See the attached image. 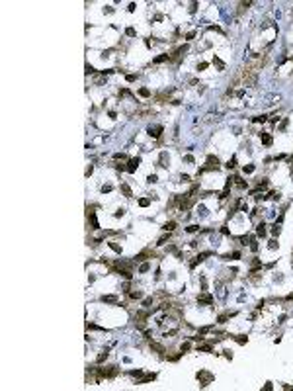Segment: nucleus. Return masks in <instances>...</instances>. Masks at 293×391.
<instances>
[{"instance_id": "c85d7f7f", "label": "nucleus", "mask_w": 293, "mask_h": 391, "mask_svg": "<svg viewBox=\"0 0 293 391\" xmlns=\"http://www.w3.org/2000/svg\"><path fill=\"white\" fill-rule=\"evenodd\" d=\"M125 33H127L129 37H135V35H137V32H135L133 28H127V30H125Z\"/></svg>"}, {"instance_id": "dca6fc26", "label": "nucleus", "mask_w": 293, "mask_h": 391, "mask_svg": "<svg viewBox=\"0 0 293 391\" xmlns=\"http://www.w3.org/2000/svg\"><path fill=\"white\" fill-rule=\"evenodd\" d=\"M213 65L217 67L219 71H223V69H225V63H223V61H221L219 57H213Z\"/></svg>"}, {"instance_id": "4be33fe9", "label": "nucleus", "mask_w": 293, "mask_h": 391, "mask_svg": "<svg viewBox=\"0 0 293 391\" xmlns=\"http://www.w3.org/2000/svg\"><path fill=\"white\" fill-rule=\"evenodd\" d=\"M149 204H151V200H149V198H141V200H139V206H141V207H147Z\"/></svg>"}, {"instance_id": "0eeeda50", "label": "nucleus", "mask_w": 293, "mask_h": 391, "mask_svg": "<svg viewBox=\"0 0 293 391\" xmlns=\"http://www.w3.org/2000/svg\"><path fill=\"white\" fill-rule=\"evenodd\" d=\"M149 256H152V252H151V250H143V252H139V254H137V256L133 258V262H135V264H137V262H143V260H147Z\"/></svg>"}, {"instance_id": "f257e3e1", "label": "nucleus", "mask_w": 293, "mask_h": 391, "mask_svg": "<svg viewBox=\"0 0 293 391\" xmlns=\"http://www.w3.org/2000/svg\"><path fill=\"white\" fill-rule=\"evenodd\" d=\"M213 168H219V159H217V157H207V164H205V168H201L199 172H205V170H213Z\"/></svg>"}, {"instance_id": "f03ea898", "label": "nucleus", "mask_w": 293, "mask_h": 391, "mask_svg": "<svg viewBox=\"0 0 293 391\" xmlns=\"http://www.w3.org/2000/svg\"><path fill=\"white\" fill-rule=\"evenodd\" d=\"M197 380H199L201 385H207V383L213 381V376H211L209 372H203V370H201V372H197Z\"/></svg>"}, {"instance_id": "6ab92c4d", "label": "nucleus", "mask_w": 293, "mask_h": 391, "mask_svg": "<svg viewBox=\"0 0 293 391\" xmlns=\"http://www.w3.org/2000/svg\"><path fill=\"white\" fill-rule=\"evenodd\" d=\"M197 350H199V352H211V344H209V342H207V344H199Z\"/></svg>"}, {"instance_id": "4468645a", "label": "nucleus", "mask_w": 293, "mask_h": 391, "mask_svg": "<svg viewBox=\"0 0 293 391\" xmlns=\"http://www.w3.org/2000/svg\"><path fill=\"white\" fill-rule=\"evenodd\" d=\"M164 231H168V233H172L174 229H176V221H168V223H164Z\"/></svg>"}, {"instance_id": "4c0bfd02", "label": "nucleus", "mask_w": 293, "mask_h": 391, "mask_svg": "<svg viewBox=\"0 0 293 391\" xmlns=\"http://www.w3.org/2000/svg\"><path fill=\"white\" fill-rule=\"evenodd\" d=\"M203 69H207V63H199L197 65V71H203Z\"/></svg>"}, {"instance_id": "473e14b6", "label": "nucleus", "mask_w": 293, "mask_h": 391, "mask_svg": "<svg viewBox=\"0 0 293 391\" xmlns=\"http://www.w3.org/2000/svg\"><path fill=\"white\" fill-rule=\"evenodd\" d=\"M197 229H199V227H197V225H190V227L186 229V231H188V233H195V231H197Z\"/></svg>"}, {"instance_id": "a878e982", "label": "nucleus", "mask_w": 293, "mask_h": 391, "mask_svg": "<svg viewBox=\"0 0 293 391\" xmlns=\"http://www.w3.org/2000/svg\"><path fill=\"white\" fill-rule=\"evenodd\" d=\"M111 190H113V186H111V184H104V186H102V192H104V194H108V192H111Z\"/></svg>"}, {"instance_id": "39448f33", "label": "nucleus", "mask_w": 293, "mask_h": 391, "mask_svg": "<svg viewBox=\"0 0 293 391\" xmlns=\"http://www.w3.org/2000/svg\"><path fill=\"white\" fill-rule=\"evenodd\" d=\"M209 254H211V252H201V254H197V256H195V260H192V262H190V268H195V266H197L199 262H203V260H205V258L209 256Z\"/></svg>"}, {"instance_id": "20e7f679", "label": "nucleus", "mask_w": 293, "mask_h": 391, "mask_svg": "<svg viewBox=\"0 0 293 391\" xmlns=\"http://www.w3.org/2000/svg\"><path fill=\"white\" fill-rule=\"evenodd\" d=\"M162 129H164L162 125H154V127L151 125V127H149L147 131H149V135H151V137H154V139H158V137H160V133H162Z\"/></svg>"}, {"instance_id": "ddd939ff", "label": "nucleus", "mask_w": 293, "mask_h": 391, "mask_svg": "<svg viewBox=\"0 0 293 391\" xmlns=\"http://www.w3.org/2000/svg\"><path fill=\"white\" fill-rule=\"evenodd\" d=\"M154 378H156V374H147V376H145V378H141V380L137 381V383H149V381H152Z\"/></svg>"}, {"instance_id": "f3484780", "label": "nucleus", "mask_w": 293, "mask_h": 391, "mask_svg": "<svg viewBox=\"0 0 293 391\" xmlns=\"http://www.w3.org/2000/svg\"><path fill=\"white\" fill-rule=\"evenodd\" d=\"M151 348H152V350H156L158 354H164V352H166V350H164V346H160V344H156V342H151Z\"/></svg>"}, {"instance_id": "aec40b11", "label": "nucleus", "mask_w": 293, "mask_h": 391, "mask_svg": "<svg viewBox=\"0 0 293 391\" xmlns=\"http://www.w3.org/2000/svg\"><path fill=\"white\" fill-rule=\"evenodd\" d=\"M139 96L149 98V96H151V90H149V88H141V90H139Z\"/></svg>"}, {"instance_id": "412c9836", "label": "nucleus", "mask_w": 293, "mask_h": 391, "mask_svg": "<svg viewBox=\"0 0 293 391\" xmlns=\"http://www.w3.org/2000/svg\"><path fill=\"white\" fill-rule=\"evenodd\" d=\"M280 233H282V227H280V225H278V223H276V225H274V227H272V235H276V237H278V235H280Z\"/></svg>"}, {"instance_id": "ea45409f", "label": "nucleus", "mask_w": 293, "mask_h": 391, "mask_svg": "<svg viewBox=\"0 0 293 391\" xmlns=\"http://www.w3.org/2000/svg\"><path fill=\"white\" fill-rule=\"evenodd\" d=\"M278 247V241H270V249H276Z\"/></svg>"}, {"instance_id": "2eb2a0df", "label": "nucleus", "mask_w": 293, "mask_h": 391, "mask_svg": "<svg viewBox=\"0 0 293 391\" xmlns=\"http://www.w3.org/2000/svg\"><path fill=\"white\" fill-rule=\"evenodd\" d=\"M129 297H131V299H141V297H143V292H141V290H133V292H129Z\"/></svg>"}, {"instance_id": "2f4dec72", "label": "nucleus", "mask_w": 293, "mask_h": 391, "mask_svg": "<svg viewBox=\"0 0 293 391\" xmlns=\"http://www.w3.org/2000/svg\"><path fill=\"white\" fill-rule=\"evenodd\" d=\"M149 268H151V264H147V262H145L141 268H139V272H149Z\"/></svg>"}, {"instance_id": "423d86ee", "label": "nucleus", "mask_w": 293, "mask_h": 391, "mask_svg": "<svg viewBox=\"0 0 293 391\" xmlns=\"http://www.w3.org/2000/svg\"><path fill=\"white\" fill-rule=\"evenodd\" d=\"M139 163H141L139 157H137V159H131L129 163H127V166H125V170H127V172H135V168L139 166Z\"/></svg>"}, {"instance_id": "58836bf2", "label": "nucleus", "mask_w": 293, "mask_h": 391, "mask_svg": "<svg viewBox=\"0 0 293 391\" xmlns=\"http://www.w3.org/2000/svg\"><path fill=\"white\" fill-rule=\"evenodd\" d=\"M121 215H125V209H119V211L115 213V217H121Z\"/></svg>"}, {"instance_id": "393cba45", "label": "nucleus", "mask_w": 293, "mask_h": 391, "mask_svg": "<svg viewBox=\"0 0 293 391\" xmlns=\"http://www.w3.org/2000/svg\"><path fill=\"white\" fill-rule=\"evenodd\" d=\"M266 118H268V116H256V118H254L252 121H254V123H264V121H266Z\"/></svg>"}, {"instance_id": "6e6552de", "label": "nucleus", "mask_w": 293, "mask_h": 391, "mask_svg": "<svg viewBox=\"0 0 293 391\" xmlns=\"http://www.w3.org/2000/svg\"><path fill=\"white\" fill-rule=\"evenodd\" d=\"M260 141L264 143L266 147H270V145H272V135H270V133H264V131H262V133H260Z\"/></svg>"}, {"instance_id": "1a4fd4ad", "label": "nucleus", "mask_w": 293, "mask_h": 391, "mask_svg": "<svg viewBox=\"0 0 293 391\" xmlns=\"http://www.w3.org/2000/svg\"><path fill=\"white\" fill-rule=\"evenodd\" d=\"M264 227H266V223H264V221L258 223V227H256V235H258V237H266V229H264Z\"/></svg>"}, {"instance_id": "7ed1b4c3", "label": "nucleus", "mask_w": 293, "mask_h": 391, "mask_svg": "<svg viewBox=\"0 0 293 391\" xmlns=\"http://www.w3.org/2000/svg\"><path fill=\"white\" fill-rule=\"evenodd\" d=\"M197 303H205V305H211L213 303V295H209V293H199L197 295Z\"/></svg>"}, {"instance_id": "a211bd4d", "label": "nucleus", "mask_w": 293, "mask_h": 391, "mask_svg": "<svg viewBox=\"0 0 293 391\" xmlns=\"http://www.w3.org/2000/svg\"><path fill=\"white\" fill-rule=\"evenodd\" d=\"M106 358H108V350H104V352H100V354H98V358H96V362H98V364H102V362H104Z\"/></svg>"}, {"instance_id": "bb28decb", "label": "nucleus", "mask_w": 293, "mask_h": 391, "mask_svg": "<svg viewBox=\"0 0 293 391\" xmlns=\"http://www.w3.org/2000/svg\"><path fill=\"white\" fill-rule=\"evenodd\" d=\"M235 164H237V159L233 157V159H231V161H229V163L225 164V166H227V168H235Z\"/></svg>"}, {"instance_id": "f704fd0d", "label": "nucleus", "mask_w": 293, "mask_h": 391, "mask_svg": "<svg viewBox=\"0 0 293 391\" xmlns=\"http://www.w3.org/2000/svg\"><path fill=\"white\" fill-rule=\"evenodd\" d=\"M86 73H88V75H92V73H96V71H94V67H92V65H86Z\"/></svg>"}, {"instance_id": "c756f323", "label": "nucleus", "mask_w": 293, "mask_h": 391, "mask_svg": "<svg viewBox=\"0 0 293 391\" xmlns=\"http://www.w3.org/2000/svg\"><path fill=\"white\" fill-rule=\"evenodd\" d=\"M237 342H239V344H246V342H248V338H246V337H237Z\"/></svg>"}, {"instance_id": "f8f14e48", "label": "nucleus", "mask_w": 293, "mask_h": 391, "mask_svg": "<svg viewBox=\"0 0 293 391\" xmlns=\"http://www.w3.org/2000/svg\"><path fill=\"white\" fill-rule=\"evenodd\" d=\"M119 188H121V192L125 194V198H133V192H131V188H129L127 184H121Z\"/></svg>"}, {"instance_id": "c9c22d12", "label": "nucleus", "mask_w": 293, "mask_h": 391, "mask_svg": "<svg viewBox=\"0 0 293 391\" xmlns=\"http://www.w3.org/2000/svg\"><path fill=\"white\" fill-rule=\"evenodd\" d=\"M125 78H127V82H133V80H135V78H137V75H127V76H125Z\"/></svg>"}, {"instance_id": "5701e85b", "label": "nucleus", "mask_w": 293, "mask_h": 391, "mask_svg": "<svg viewBox=\"0 0 293 391\" xmlns=\"http://www.w3.org/2000/svg\"><path fill=\"white\" fill-rule=\"evenodd\" d=\"M242 172H244V174H252V172H254V164H248V166H244V168H242Z\"/></svg>"}, {"instance_id": "9d476101", "label": "nucleus", "mask_w": 293, "mask_h": 391, "mask_svg": "<svg viewBox=\"0 0 293 391\" xmlns=\"http://www.w3.org/2000/svg\"><path fill=\"white\" fill-rule=\"evenodd\" d=\"M164 61H170V55H168V53H162L160 57H156L152 63H154V65H158V63H164Z\"/></svg>"}, {"instance_id": "72a5a7b5", "label": "nucleus", "mask_w": 293, "mask_h": 391, "mask_svg": "<svg viewBox=\"0 0 293 391\" xmlns=\"http://www.w3.org/2000/svg\"><path fill=\"white\" fill-rule=\"evenodd\" d=\"M113 157H115V159H127V155H125V153H115Z\"/></svg>"}, {"instance_id": "b1692460", "label": "nucleus", "mask_w": 293, "mask_h": 391, "mask_svg": "<svg viewBox=\"0 0 293 391\" xmlns=\"http://www.w3.org/2000/svg\"><path fill=\"white\" fill-rule=\"evenodd\" d=\"M168 239H170V233H168V235H162V237H160V239H158V243H156V245H158V247H160V245H164V243H166V241H168Z\"/></svg>"}, {"instance_id": "7c9ffc66", "label": "nucleus", "mask_w": 293, "mask_h": 391, "mask_svg": "<svg viewBox=\"0 0 293 391\" xmlns=\"http://www.w3.org/2000/svg\"><path fill=\"white\" fill-rule=\"evenodd\" d=\"M180 348H182V354H184V352H188V350H190L192 346H190V342H184V344H182Z\"/></svg>"}, {"instance_id": "cd10ccee", "label": "nucleus", "mask_w": 293, "mask_h": 391, "mask_svg": "<svg viewBox=\"0 0 293 391\" xmlns=\"http://www.w3.org/2000/svg\"><path fill=\"white\" fill-rule=\"evenodd\" d=\"M109 247H111V249L115 250V252H119V254H121V247L117 245V243H109Z\"/></svg>"}, {"instance_id": "9b49d317", "label": "nucleus", "mask_w": 293, "mask_h": 391, "mask_svg": "<svg viewBox=\"0 0 293 391\" xmlns=\"http://www.w3.org/2000/svg\"><path fill=\"white\" fill-rule=\"evenodd\" d=\"M102 301L104 303H115L117 301V295H102Z\"/></svg>"}, {"instance_id": "e433bc0d", "label": "nucleus", "mask_w": 293, "mask_h": 391, "mask_svg": "<svg viewBox=\"0 0 293 391\" xmlns=\"http://www.w3.org/2000/svg\"><path fill=\"white\" fill-rule=\"evenodd\" d=\"M156 180H158V176H156V174H151V176H149V182H156Z\"/></svg>"}]
</instances>
